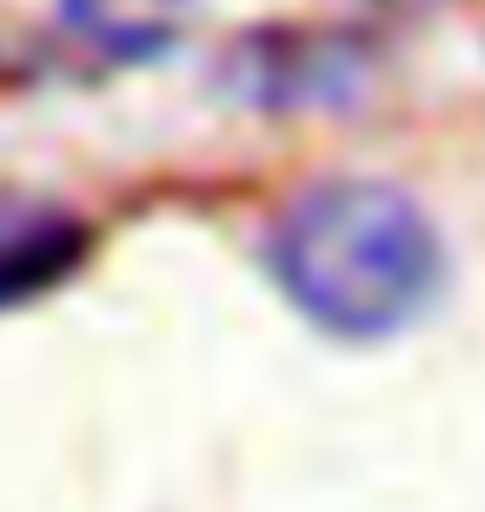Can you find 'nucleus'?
<instances>
[{"mask_svg": "<svg viewBox=\"0 0 485 512\" xmlns=\"http://www.w3.org/2000/svg\"><path fill=\"white\" fill-rule=\"evenodd\" d=\"M260 266L299 320L346 346L426 320L446 286V233L419 193L373 173H326L286 193L260 233Z\"/></svg>", "mask_w": 485, "mask_h": 512, "instance_id": "obj_1", "label": "nucleus"}, {"mask_svg": "<svg viewBox=\"0 0 485 512\" xmlns=\"http://www.w3.org/2000/svg\"><path fill=\"white\" fill-rule=\"evenodd\" d=\"M87 253H94V227L74 207L34 200V193H0V313L74 280Z\"/></svg>", "mask_w": 485, "mask_h": 512, "instance_id": "obj_2", "label": "nucleus"}, {"mask_svg": "<svg viewBox=\"0 0 485 512\" xmlns=\"http://www.w3.org/2000/svg\"><path fill=\"white\" fill-rule=\"evenodd\" d=\"M200 0H60V20L113 60H147L180 40Z\"/></svg>", "mask_w": 485, "mask_h": 512, "instance_id": "obj_3", "label": "nucleus"}]
</instances>
